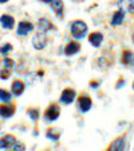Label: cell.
I'll list each match as a JSON object with an SVG mask.
<instances>
[{
  "label": "cell",
  "mask_w": 134,
  "mask_h": 151,
  "mask_svg": "<svg viewBox=\"0 0 134 151\" xmlns=\"http://www.w3.org/2000/svg\"><path fill=\"white\" fill-rule=\"evenodd\" d=\"M15 68V61L8 58V57H3L0 58V80H8L11 77Z\"/></svg>",
  "instance_id": "obj_1"
},
{
  "label": "cell",
  "mask_w": 134,
  "mask_h": 151,
  "mask_svg": "<svg viewBox=\"0 0 134 151\" xmlns=\"http://www.w3.org/2000/svg\"><path fill=\"white\" fill-rule=\"evenodd\" d=\"M50 4H51V8L55 11V15L62 19L63 18V1L62 0H52Z\"/></svg>",
  "instance_id": "obj_16"
},
{
  "label": "cell",
  "mask_w": 134,
  "mask_h": 151,
  "mask_svg": "<svg viewBox=\"0 0 134 151\" xmlns=\"http://www.w3.org/2000/svg\"><path fill=\"white\" fill-rule=\"evenodd\" d=\"M81 50V45L78 43V42H69V43L66 45L65 47V54L66 55H74V54H77L78 51Z\"/></svg>",
  "instance_id": "obj_13"
},
{
  "label": "cell",
  "mask_w": 134,
  "mask_h": 151,
  "mask_svg": "<svg viewBox=\"0 0 134 151\" xmlns=\"http://www.w3.org/2000/svg\"><path fill=\"white\" fill-rule=\"evenodd\" d=\"M13 50V47H12V45L11 43H6V45H3V46L0 47V54H1V55H4L6 57L7 54H9L11 53V51Z\"/></svg>",
  "instance_id": "obj_22"
},
{
  "label": "cell",
  "mask_w": 134,
  "mask_h": 151,
  "mask_svg": "<svg viewBox=\"0 0 134 151\" xmlns=\"http://www.w3.org/2000/svg\"><path fill=\"white\" fill-rule=\"evenodd\" d=\"M90 85L93 86V88H98V81H91Z\"/></svg>",
  "instance_id": "obj_26"
},
{
  "label": "cell",
  "mask_w": 134,
  "mask_h": 151,
  "mask_svg": "<svg viewBox=\"0 0 134 151\" xmlns=\"http://www.w3.org/2000/svg\"><path fill=\"white\" fill-rule=\"evenodd\" d=\"M24 91H26V84L22 80H15L12 82V85H11V92H12V94L16 96V97L22 96L24 93Z\"/></svg>",
  "instance_id": "obj_10"
},
{
  "label": "cell",
  "mask_w": 134,
  "mask_h": 151,
  "mask_svg": "<svg viewBox=\"0 0 134 151\" xmlns=\"http://www.w3.org/2000/svg\"><path fill=\"white\" fill-rule=\"evenodd\" d=\"M71 34L77 39H82L87 34V24L83 20H75L71 24Z\"/></svg>",
  "instance_id": "obj_2"
},
{
  "label": "cell",
  "mask_w": 134,
  "mask_h": 151,
  "mask_svg": "<svg viewBox=\"0 0 134 151\" xmlns=\"http://www.w3.org/2000/svg\"><path fill=\"white\" fill-rule=\"evenodd\" d=\"M18 142V138L12 134H7V135L0 138V150H8Z\"/></svg>",
  "instance_id": "obj_6"
},
{
  "label": "cell",
  "mask_w": 134,
  "mask_h": 151,
  "mask_svg": "<svg viewBox=\"0 0 134 151\" xmlns=\"http://www.w3.org/2000/svg\"><path fill=\"white\" fill-rule=\"evenodd\" d=\"M131 39H133V43H134V34H133V38H131Z\"/></svg>",
  "instance_id": "obj_30"
},
{
  "label": "cell",
  "mask_w": 134,
  "mask_h": 151,
  "mask_svg": "<svg viewBox=\"0 0 134 151\" xmlns=\"http://www.w3.org/2000/svg\"><path fill=\"white\" fill-rule=\"evenodd\" d=\"M123 148H125V138H117L106 151H123Z\"/></svg>",
  "instance_id": "obj_14"
},
{
  "label": "cell",
  "mask_w": 134,
  "mask_h": 151,
  "mask_svg": "<svg viewBox=\"0 0 134 151\" xmlns=\"http://www.w3.org/2000/svg\"><path fill=\"white\" fill-rule=\"evenodd\" d=\"M47 45V34L44 31H39L34 38H32V46L36 50H42Z\"/></svg>",
  "instance_id": "obj_5"
},
{
  "label": "cell",
  "mask_w": 134,
  "mask_h": 151,
  "mask_svg": "<svg viewBox=\"0 0 134 151\" xmlns=\"http://www.w3.org/2000/svg\"><path fill=\"white\" fill-rule=\"evenodd\" d=\"M46 136L48 139H51V140H58V139L60 138V131L58 128H48L46 131Z\"/></svg>",
  "instance_id": "obj_20"
},
{
  "label": "cell",
  "mask_w": 134,
  "mask_h": 151,
  "mask_svg": "<svg viewBox=\"0 0 134 151\" xmlns=\"http://www.w3.org/2000/svg\"><path fill=\"white\" fill-rule=\"evenodd\" d=\"M74 1H83V0H74Z\"/></svg>",
  "instance_id": "obj_29"
},
{
  "label": "cell",
  "mask_w": 134,
  "mask_h": 151,
  "mask_svg": "<svg viewBox=\"0 0 134 151\" xmlns=\"http://www.w3.org/2000/svg\"><path fill=\"white\" fill-rule=\"evenodd\" d=\"M125 19V11L123 9H118L111 18V24L113 26H119Z\"/></svg>",
  "instance_id": "obj_18"
},
{
  "label": "cell",
  "mask_w": 134,
  "mask_h": 151,
  "mask_svg": "<svg viewBox=\"0 0 134 151\" xmlns=\"http://www.w3.org/2000/svg\"><path fill=\"white\" fill-rule=\"evenodd\" d=\"M11 150H12V151H24L26 150V146H24V143H22L20 140H18L15 145L11 147Z\"/></svg>",
  "instance_id": "obj_24"
},
{
  "label": "cell",
  "mask_w": 134,
  "mask_h": 151,
  "mask_svg": "<svg viewBox=\"0 0 134 151\" xmlns=\"http://www.w3.org/2000/svg\"><path fill=\"white\" fill-rule=\"evenodd\" d=\"M119 3L123 4V7L129 12H134V0H123V1H119Z\"/></svg>",
  "instance_id": "obj_23"
},
{
  "label": "cell",
  "mask_w": 134,
  "mask_h": 151,
  "mask_svg": "<svg viewBox=\"0 0 134 151\" xmlns=\"http://www.w3.org/2000/svg\"><path fill=\"white\" fill-rule=\"evenodd\" d=\"M75 96H77V93H75L74 89H65V91L62 92V94H60V103L63 104H71L72 101L75 100Z\"/></svg>",
  "instance_id": "obj_11"
},
{
  "label": "cell",
  "mask_w": 134,
  "mask_h": 151,
  "mask_svg": "<svg viewBox=\"0 0 134 151\" xmlns=\"http://www.w3.org/2000/svg\"><path fill=\"white\" fill-rule=\"evenodd\" d=\"M133 89H134V82H133Z\"/></svg>",
  "instance_id": "obj_31"
},
{
  "label": "cell",
  "mask_w": 134,
  "mask_h": 151,
  "mask_svg": "<svg viewBox=\"0 0 134 151\" xmlns=\"http://www.w3.org/2000/svg\"><path fill=\"white\" fill-rule=\"evenodd\" d=\"M121 62H122V65L126 66L128 69L134 72V53H131V51H129V50H125L122 53Z\"/></svg>",
  "instance_id": "obj_8"
},
{
  "label": "cell",
  "mask_w": 134,
  "mask_h": 151,
  "mask_svg": "<svg viewBox=\"0 0 134 151\" xmlns=\"http://www.w3.org/2000/svg\"><path fill=\"white\" fill-rule=\"evenodd\" d=\"M122 85H125V80H119L118 84H117V89L122 88Z\"/></svg>",
  "instance_id": "obj_25"
},
{
  "label": "cell",
  "mask_w": 134,
  "mask_h": 151,
  "mask_svg": "<svg viewBox=\"0 0 134 151\" xmlns=\"http://www.w3.org/2000/svg\"><path fill=\"white\" fill-rule=\"evenodd\" d=\"M0 24H1L3 28H6V30H12L13 26H15V19L11 15L3 14V15L0 16Z\"/></svg>",
  "instance_id": "obj_12"
},
{
  "label": "cell",
  "mask_w": 134,
  "mask_h": 151,
  "mask_svg": "<svg viewBox=\"0 0 134 151\" xmlns=\"http://www.w3.org/2000/svg\"><path fill=\"white\" fill-rule=\"evenodd\" d=\"M39 1H42V3H46V4H48V3H51L52 0H39Z\"/></svg>",
  "instance_id": "obj_27"
},
{
  "label": "cell",
  "mask_w": 134,
  "mask_h": 151,
  "mask_svg": "<svg viewBox=\"0 0 134 151\" xmlns=\"http://www.w3.org/2000/svg\"><path fill=\"white\" fill-rule=\"evenodd\" d=\"M102 41H103V35L98 31L91 32L90 37H89V42H90L94 47H99L101 43H102Z\"/></svg>",
  "instance_id": "obj_15"
},
{
  "label": "cell",
  "mask_w": 134,
  "mask_h": 151,
  "mask_svg": "<svg viewBox=\"0 0 134 151\" xmlns=\"http://www.w3.org/2000/svg\"><path fill=\"white\" fill-rule=\"evenodd\" d=\"M16 112V105L12 103H1L0 104V117L9 119L12 117Z\"/></svg>",
  "instance_id": "obj_4"
},
{
  "label": "cell",
  "mask_w": 134,
  "mask_h": 151,
  "mask_svg": "<svg viewBox=\"0 0 134 151\" xmlns=\"http://www.w3.org/2000/svg\"><path fill=\"white\" fill-rule=\"evenodd\" d=\"M51 28H54V26L50 20H47V19H44V18L39 19V22H38V30H39V31L47 32L48 30H51Z\"/></svg>",
  "instance_id": "obj_17"
},
{
  "label": "cell",
  "mask_w": 134,
  "mask_h": 151,
  "mask_svg": "<svg viewBox=\"0 0 134 151\" xmlns=\"http://www.w3.org/2000/svg\"><path fill=\"white\" fill-rule=\"evenodd\" d=\"M27 113H28V116H30V119L32 120V122H38V119H39V109L38 108H28L27 109Z\"/></svg>",
  "instance_id": "obj_21"
},
{
  "label": "cell",
  "mask_w": 134,
  "mask_h": 151,
  "mask_svg": "<svg viewBox=\"0 0 134 151\" xmlns=\"http://www.w3.org/2000/svg\"><path fill=\"white\" fill-rule=\"evenodd\" d=\"M34 30V24L31 22H26V20H22L19 22L18 24V28H16V34L20 35V37H26L28 35L30 32Z\"/></svg>",
  "instance_id": "obj_7"
},
{
  "label": "cell",
  "mask_w": 134,
  "mask_h": 151,
  "mask_svg": "<svg viewBox=\"0 0 134 151\" xmlns=\"http://www.w3.org/2000/svg\"><path fill=\"white\" fill-rule=\"evenodd\" d=\"M12 92L7 91V89L4 88H0V101L1 103H11V100H12Z\"/></svg>",
  "instance_id": "obj_19"
},
{
  "label": "cell",
  "mask_w": 134,
  "mask_h": 151,
  "mask_svg": "<svg viewBox=\"0 0 134 151\" xmlns=\"http://www.w3.org/2000/svg\"><path fill=\"white\" fill-rule=\"evenodd\" d=\"M91 107H93V101H91V99L89 96L83 94V96H81L78 99V109L81 112H89L91 109Z\"/></svg>",
  "instance_id": "obj_9"
},
{
  "label": "cell",
  "mask_w": 134,
  "mask_h": 151,
  "mask_svg": "<svg viewBox=\"0 0 134 151\" xmlns=\"http://www.w3.org/2000/svg\"><path fill=\"white\" fill-rule=\"evenodd\" d=\"M59 115H60V108L58 104H51L44 111V119L47 122H55L59 117Z\"/></svg>",
  "instance_id": "obj_3"
},
{
  "label": "cell",
  "mask_w": 134,
  "mask_h": 151,
  "mask_svg": "<svg viewBox=\"0 0 134 151\" xmlns=\"http://www.w3.org/2000/svg\"><path fill=\"white\" fill-rule=\"evenodd\" d=\"M8 0H0V4H4V3H7Z\"/></svg>",
  "instance_id": "obj_28"
}]
</instances>
